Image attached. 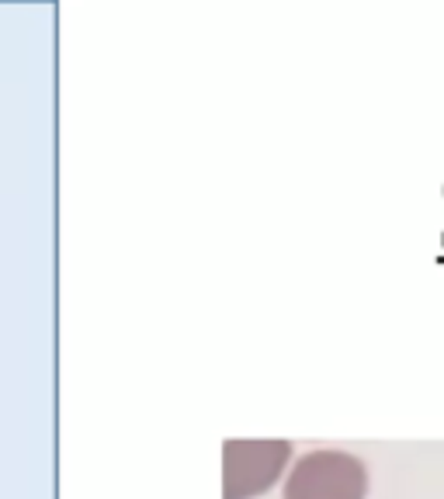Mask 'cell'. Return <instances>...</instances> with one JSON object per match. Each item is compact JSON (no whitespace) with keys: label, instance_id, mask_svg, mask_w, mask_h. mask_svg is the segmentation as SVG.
I'll list each match as a JSON object with an SVG mask.
<instances>
[{"label":"cell","instance_id":"cell-2","mask_svg":"<svg viewBox=\"0 0 444 499\" xmlns=\"http://www.w3.org/2000/svg\"><path fill=\"white\" fill-rule=\"evenodd\" d=\"M288 440H226L222 448V499H257L288 475Z\"/></svg>","mask_w":444,"mask_h":499},{"label":"cell","instance_id":"cell-1","mask_svg":"<svg viewBox=\"0 0 444 499\" xmlns=\"http://www.w3.org/2000/svg\"><path fill=\"white\" fill-rule=\"evenodd\" d=\"M282 499H368V468L347 451H309L292 461Z\"/></svg>","mask_w":444,"mask_h":499}]
</instances>
